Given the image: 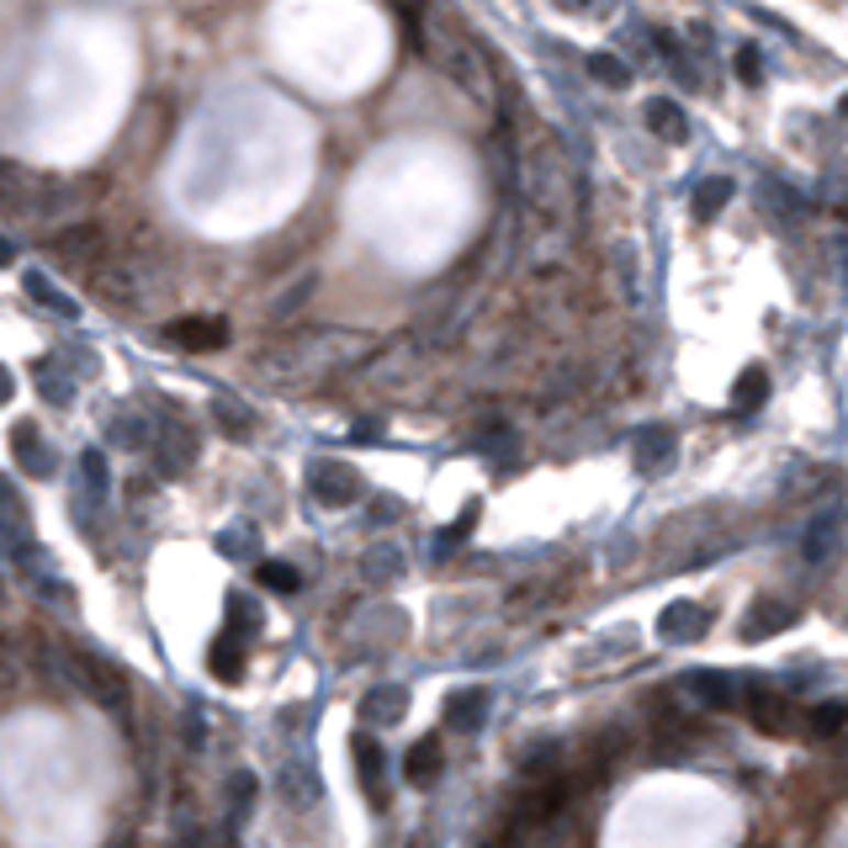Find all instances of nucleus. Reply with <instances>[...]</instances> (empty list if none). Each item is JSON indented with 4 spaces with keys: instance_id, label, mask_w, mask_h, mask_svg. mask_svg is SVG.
<instances>
[{
    "instance_id": "obj_29",
    "label": "nucleus",
    "mask_w": 848,
    "mask_h": 848,
    "mask_svg": "<svg viewBox=\"0 0 848 848\" xmlns=\"http://www.w3.org/2000/svg\"><path fill=\"white\" fill-rule=\"evenodd\" d=\"M737 75H743V80H758V75H763V69H758V54H754V48H743V54H737Z\"/></svg>"
},
{
    "instance_id": "obj_23",
    "label": "nucleus",
    "mask_w": 848,
    "mask_h": 848,
    "mask_svg": "<svg viewBox=\"0 0 848 848\" xmlns=\"http://www.w3.org/2000/svg\"><path fill=\"white\" fill-rule=\"evenodd\" d=\"M668 446H673V440H668V429H658V424H652V429L636 440V467H652L658 456H668Z\"/></svg>"
},
{
    "instance_id": "obj_8",
    "label": "nucleus",
    "mask_w": 848,
    "mask_h": 848,
    "mask_svg": "<svg viewBox=\"0 0 848 848\" xmlns=\"http://www.w3.org/2000/svg\"><path fill=\"white\" fill-rule=\"evenodd\" d=\"M165 339L176 345V350H217L223 339H228V324L223 319H176Z\"/></svg>"
},
{
    "instance_id": "obj_27",
    "label": "nucleus",
    "mask_w": 848,
    "mask_h": 848,
    "mask_svg": "<svg viewBox=\"0 0 848 848\" xmlns=\"http://www.w3.org/2000/svg\"><path fill=\"white\" fill-rule=\"evenodd\" d=\"M80 472H86V478H91V493H101V488H107V472H101V456H86V461H80Z\"/></svg>"
},
{
    "instance_id": "obj_6",
    "label": "nucleus",
    "mask_w": 848,
    "mask_h": 848,
    "mask_svg": "<svg viewBox=\"0 0 848 848\" xmlns=\"http://www.w3.org/2000/svg\"><path fill=\"white\" fill-rule=\"evenodd\" d=\"M748 711H754V722L763 732H795L801 727V711H795V700H785L780 690H748Z\"/></svg>"
},
{
    "instance_id": "obj_20",
    "label": "nucleus",
    "mask_w": 848,
    "mask_h": 848,
    "mask_svg": "<svg viewBox=\"0 0 848 848\" xmlns=\"http://www.w3.org/2000/svg\"><path fill=\"white\" fill-rule=\"evenodd\" d=\"M732 202V181L727 176H705L695 186V217H716V212Z\"/></svg>"
},
{
    "instance_id": "obj_15",
    "label": "nucleus",
    "mask_w": 848,
    "mask_h": 848,
    "mask_svg": "<svg viewBox=\"0 0 848 848\" xmlns=\"http://www.w3.org/2000/svg\"><path fill=\"white\" fill-rule=\"evenodd\" d=\"M690 684H695L700 700H711V705H722V711H737V705H748V695L737 690V679H732V673H695Z\"/></svg>"
},
{
    "instance_id": "obj_7",
    "label": "nucleus",
    "mask_w": 848,
    "mask_h": 848,
    "mask_svg": "<svg viewBox=\"0 0 848 848\" xmlns=\"http://www.w3.org/2000/svg\"><path fill=\"white\" fill-rule=\"evenodd\" d=\"M568 780H542V785H531L525 795L515 801V822H551L562 806H568Z\"/></svg>"
},
{
    "instance_id": "obj_2",
    "label": "nucleus",
    "mask_w": 848,
    "mask_h": 848,
    "mask_svg": "<svg viewBox=\"0 0 848 848\" xmlns=\"http://www.w3.org/2000/svg\"><path fill=\"white\" fill-rule=\"evenodd\" d=\"M350 754H356V763H361V790L371 806H388V754H382V743L371 737V732H356L350 737Z\"/></svg>"
},
{
    "instance_id": "obj_16",
    "label": "nucleus",
    "mask_w": 848,
    "mask_h": 848,
    "mask_svg": "<svg viewBox=\"0 0 848 848\" xmlns=\"http://www.w3.org/2000/svg\"><path fill=\"white\" fill-rule=\"evenodd\" d=\"M658 632L679 636V641H695V636L705 632V610L700 605H668L663 615H658Z\"/></svg>"
},
{
    "instance_id": "obj_19",
    "label": "nucleus",
    "mask_w": 848,
    "mask_h": 848,
    "mask_svg": "<svg viewBox=\"0 0 848 848\" xmlns=\"http://www.w3.org/2000/svg\"><path fill=\"white\" fill-rule=\"evenodd\" d=\"M208 668L217 673V679H228V684H234V679L244 673L239 641H234V636H217V641H212V652H208Z\"/></svg>"
},
{
    "instance_id": "obj_18",
    "label": "nucleus",
    "mask_w": 848,
    "mask_h": 848,
    "mask_svg": "<svg viewBox=\"0 0 848 848\" xmlns=\"http://www.w3.org/2000/svg\"><path fill=\"white\" fill-rule=\"evenodd\" d=\"M763 398H769V371H763V366H748V371L737 377V393H732V409H737V414H754V409L763 403Z\"/></svg>"
},
{
    "instance_id": "obj_30",
    "label": "nucleus",
    "mask_w": 848,
    "mask_h": 848,
    "mask_svg": "<svg viewBox=\"0 0 848 848\" xmlns=\"http://www.w3.org/2000/svg\"><path fill=\"white\" fill-rule=\"evenodd\" d=\"M844 118H848V96H844Z\"/></svg>"
},
{
    "instance_id": "obj_12",
    "label": "nucleus",
    "mask_w": 848,
    "mask_h": 848,
    "mask_svg": "<svg viewBox=\"0 0 848 848\" xmlns=\"http://www.w3.org/2000/svg\"><path fill=\"white\" fill-rule=\"evenodd\" d=\"M647 127H652L663 144H684V138H690V118H684L679 101H668V96L647 101Z\"/></svg>"
},
{
    "instance_id": "obj_24",
    "label": "nucleus",
    "mask_w": 848,
    "mask_h": 848,
    "mask_svg": "<svg viewBox=\"0 0 848 848\" xmlns=\"http://www.w3.org/2000/svg\"><path fill=\"white\" fill-rule=\"evenodd\" d=\"M228 621H234V626H244V632H260V610H249V600H244V594H234V600H228Z\"/></svg>"
},
{
    "instance_id": "obj_21",
    "label": "nucleus",
    "mask_w": 848,
    "mask_h": 848,
    "mask_svg": "<svg viewBox=\"0 0 848 848\" xmlns=\"http://www.w3.org/2000/svg\"><path fill=\"white\" fill-rule=\"evenodd\" d=\"M806 727L817 732V737H833V732L848 727V705L844 700H827V705H817L812 716H806Z\"/></svg>"
},
{
    "instance_id": "obj_1",
    "label": "nucleus",
    "mask_w": 848,
    "mask_h": 848,
    "mask_svg": "<svg viewBox=\"0 0 848 848\" xmlns=\"http://www.w3.org/2000/svg\"><path fill=\"white\" fill-rule=\"evenodd\" d=\"M424 43H429V59L440 64V69L451 75L461 91L488 96V69H483V59L472 54V43H461V37H456V27H451V16H446V11H435V16H429V32H424Z\"/></svg>"
},
{
    "instance_id": "obj_28",
    "label": "nucleus",
    "mask_w": 848,
    "mask_h": 848,
    "mask_svg": "<svg viewBox=\"0 0 848 848\" xmlns=\"http://www.w3.org/2000/svg\"><path fill=\"white\" fill-rule=\"evenodd\" d=\"M32 292H37V298H43V303L54 308V313H64V319H69V313H75V308L64 303V298H59V292H54V287H43V281H32Z\"/></svg>"
},
{
    "instance_id": "obj_11",
    "label": "nucleus",
    "mask_w": 848,
    "mask_h": 848,
    "mask_svg": "<svg viewBox=\"0 0 848 848\" xmlns=\"http://www.w3.org/2000/svg\"><path fill=\"white\" fill-rule=\"evenodd\" d=\"M483 722H488V695L483 690H456V695L446 700V727L478 732Z\"/></svg>"
},
{
    "instance_id": "obj_14",
    "label": "nucleus",
    "mask_w": 848,
    "mask_h": 848,
    "mask_svg": "<svg viewBox=\"0 0 848 848\" xmlns=\"http://www.w3.org/2000/svg\"><path fill=\"white\" fill-rule=\"evenodd\" d=\"M11 451H16V461H22V472H32V478H48V472H54V451L32 435V424H16Z\"/></svg>"
},
{
    "instance_id": "obj_5",
    "label": "nucleus",
    "mask_w": 848,
    "mask_h": 848,
    "mask_svg": "<svg viewBox=\"0 0 848 848\" xmlns=\"http://www.w3.org/2000/svg\"><path fill=\"white\" fill-rule=\"evenodd\" d=\"M54 255L86 271V266H96V260L107 255V239H101V228H96V223H75V228L54 234Z\"/></svg>"
},
{
    "instance_id": "obj_13",
    "label": "nucleus",
    "mask_w": 848,
    "mask_h": 848,
    "mask_svg": "<svg viewBox=\"0 0 848 848\" xmlns=\"http://www.w3.org/2000/svg\"><path fill=\"white\" fill-rule=\"evenodd\" d=\"M191 461H197L191 429H186V424H165V435H159V467H165V472H186Z\"/></svg>"
},
{
    "instance_id": "obj_4",
    "label": "nucleus",
    "mask_w": 848,
    "mask_h": 848,
    "mask_svg": "<svg viewBox=\"0 0 848 848\" xmlns=\"http://www.w3.org/2000/svg\"><path fill=\"white\" fill-rule=\"evenodd\" d=\"M313 493L324 504H350V499H361V472L345 461H313Z\"/></svg>"
},
{
    "instance_id": "obj_25",
    "label": "nucleus",
    "mask_w": 848,
    "mask_h": 848,
    "mask_svg": "<svg viewBox=\"0 0 848 848\" xmlns=\"http://www.w3.org/2000/svg\"><path fill=\"white\" fill-rule=\"evenodd\" d=\"M260 578H266L271 589H281V594H292V589H298V573H292V568H281V562H266V568H260Z\"/></svg>"
},
{
    "instance_id": "obj_10",
    "label": "nucleus",
    "mask_w": 848,
    "mask_h": 848,
    "mask_svg": "<svg viewBox=\"0 0 848 848\" xmlns=\"http://www.w3.org/2000/svg\"><path fill=\"white\" fill-rule=\"evenodd\" d=\"M403 711H409V695H403L398 684H388V690H371V695L361 700V722H366V727H398V722H403Z\"/></svg>"
},
{
    "instance_id": "obj_17",
    "label": "nucleus",
    "mask_w": 848,
    "mask_h": 848,
    "mask_svg": "<svg viewBox=\"0 0 848 848\" xmlns=\"http://www.w3.org/2000/svg\"><path fill=\"white\" fill-rule=\"evenodd\" d=\"M414 785H435L440 780V743L435 737H424V743H414L409 748V769H403Z\"/></svg>"
},
{
    "instance_id": "obj_26",
    "label": "nucleus",
    "mask_w": 848,
    "mask_h": 848,
    "mask_svg": "<svg viewBox=\"0 0 848 848\" xmlns=\"http://www.w3.org/2000/svg\"><path fill=\"white\" fill-rule=\"evenodd\" d=\"M112 440H118V446H144V424H138V420H118Z\"/></svg>"
},
{
    "instance_id": "obj_3",
    "label": "nucleus",
    "mask_w": 848,
    "mask_h": 848,
    "mask_svg": "<svg viewBox=\"0 0 848 848\" xmlns=\"http://www.w3.org/2000/svg\"><path fill=\"white\" fill-rule=\"evenodd\" d=\"M75 668H80V679H86V690H91L107 711H127V690H122V673L112 663H101V658H91V652H80L75 658Z\"/></svg>"
},
{
    "instance_id": "obj_9",
    "label": "nucleus",
    "mask_w": 848,
    "mask_h": 848,
    "mask_svg": "<svg viewBox=\"0 0 848 848\" xmlns=\"http://www.w3.org/2000/svg\"><path fill=\"white\" fill-rule=\"evenodd\" d=\"M795 615H801V610L785 605V600H758V605L743 615V641H758V636L785 632V626H795Z\"/></svg>"
},
{
    "instance_id": "obj_22",
    "label": "nucleus",
    "mask_w": 848,
    "mask_h": 848,
    "mask_svg": "<svg viewBox=\"0 0 848 848\" xmlns=\"http://www.w3.org/2000/svg\"><path fill=\"white\" fill-rule=\"evenodd\" d=\"M589 75L605 80L610 91H626V86H632V69H626L621 59H610V54H594V59H589Z\"/></svg>"
}]
</instances>
